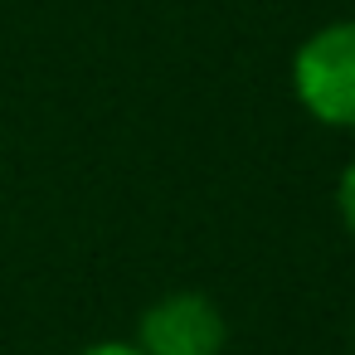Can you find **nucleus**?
<instances>
[{
    "label": "nucleus",
    "mask_w": 355,
    "mask_h": 355,
    "mask_svg": "<svg viewBox=\"0 0 355 355\" xmlns=\"http://www.w3.org/2000/svg\"><path fill=\"white\" fill-rule=\"evenodd\" d=\"M78 355H141V345L137 340H98V345H88Z\"/></svg>",
    "instance_id": "20e7f679"
},
{
    "label": "nucleus",
    "mask_w": 355,
    "mask_h": 355,
    "mask_svg": "<svg viewBox=\"0 0 355 355\" xmlns=\"http://www.w3.org/2000/svg\"><path fill=\"white\" fill-rule=\"evenodd\" d=\"M137 345L141 355H224L229 321L205 292H171L141 311Z\"/></svg>",
    "instance_id": "f03ea898"
},
{
    "label": "nucleus",
    "mask_w": 355,
    "mask_h": 355,
    "mask_svg": "<svg viewBox=\"0 0 355 355\" xmlns=\"http://www.w3.org/2000/svg\"><path fill=\"white\" fill-rule=\"evenodd\" d=\"M292 93L311 122L355 132V20L321 25L297 44Z\"/></svg>",
    "instance_id": "f257e3e1"
},
{
    "label": "nucleus",
    "mask_w": 355,
    "mask_h": 355,
    "mask_svg": "<svg viewBox=\"0 0 355 355\" xmlns=\"http://www.w3.org/2000/svg\"><path fill=\"white\" fill-rule=\"evenodd\" d=\"M350 336H355V331H350Z\"/></svg>",
    "instance_id": "39448f33"
},
{
    "label": "nucleus",
    "mask_w": 355,
    "mask_h": 355,
    "mask_svg": "<svg viewBox=\"0 0 355 355\" xmlns=\"http://www.w3.org/2000/svg\"><path fill=\"white\" fill-rule=\"evenodd\" d=\"M336 214H340L345 234L355 239V156L345 161V171H340V180H336Z\"/></svg>",
    "instance_id": "7ed1b4c3"
}]
</instances>
